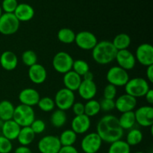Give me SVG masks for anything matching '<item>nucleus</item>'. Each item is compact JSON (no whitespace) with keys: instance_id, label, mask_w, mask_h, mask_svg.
I'll use <instances>...</instances> for the list:
<instances>
[{"instance_id":"nucleus-21","label":"nucleus","mask_w":153,"mask_h":153,"mask_svg":"<svg viewBox=\"0 0 153 153\" xmlns=\"http://www.w3.org/2000/svg\"><path fill=\"white\" fill-rule=\"evenodd\" d=\"M17 64L18 58L12 51H4L0 55V65L6 71H12L15 70Z\"/></svg>"},{"instance_id":"nucleus-32","label":"nucleus","mask_w":153,"mask_h":153,"mask_svg":"<svg viewBox=\"0 0 153 153\" xmlns=\"http://www.w3.org/2000/svg\"><path fill=\"white\" fill-rule=\"evenodd\" d=\"M108 153H131V146L126 140L120 139L110 143Z\"/></svg>"},{"instance_id":"nucleus-33","label":"nucleus","mask_w":153,"mask_h":153,"mask_svg":"<svg viewBox=\"0 0 153 153\" xmlns=\"http://www.w3.org/2000/svg\"><path fill=\"white\" fill-rule=\"evenodd\" d=\"M101 111L100 108V102L96 100H91L87 101L85 104V114L87 115L89 117H95Z\"/></svg>"},{"instance_id":"nucleus-8","label":"nucleus","mask_w":153,"mask_h":153,"mask_svg":"<svg viewBox=\"0 0 153 153\" xmlns=\"http://www.w3.org/2000/svg\"><path fill=\"white\" fill-rule=\"evenodd\" d=\"M54 101L55 106L58 107V109L65 111L71 108L73 105L76 102V96L73 91L63 88L57 91Z\"/></svg>"},{"instance_id":"nucleus-7","label":"nucleus","mask_w":153,"mask_h":153,"mask_svg":"<svg viewBox=\"0 0 153 153\" xmlns=\"http://www.w3.org/2000/svg\"><path fill=\"white\" fill-rule=\"evenodd\" d=\"M20 22L14 13H4L0 16V34L5 36L12 35L17 32Z\"/></svg>"},{"instance_id":"nucleus-47","label":"nucleus","mask_w":153,"mask_h":153,"mask_svg":"<svg viewBox=\"0 0 153 153\" xmlns=\"http://www.w3.org/2000/svg\"><path fill=\"white\" fill-rule=\"evenodd\" d=\"M82 80H86V81H94V73L91 71H88V73H85L83 76H82Z\"/></svg>"},{"instance_id":"nucleus-44","label":"nucleus","mask_w":153,"mask_h":153,"mask_svg":"<svg viewBox=\"0 0 153 153\" xmlns=\"http://www.w3.org/2000/svg\"><path fill=\"white\" fill-rule=\"evenodd\" d=\"M146 76L147 78L148 82L152 83L153 82V64L152 65L146 67Z\"/></svg>"},{"instance_id":"nucleus-16","label":"nucleus","mask_w":153,"mask_h":153,"mask_svg":"<svg viewBox=\"0 0 153 153\" xmlns=\"http://www.w3.org/2000/svg\"><path fill=\"white\" fill-rule=\"evenodd\" d=\"M40 99V96L38 91L31 88H24L18 95V100L20 104L30 107L37 105Z\"/></svg>"},{"instance_id":"nucleus-41","label":"nucleus","mask_w":153,"mask_h":153,"mask_svg":"<svg viewBox=\"0 0 153 153\" xmlns=\"http://www.w3.org/2000/svg\"><path fill=\"white\" fill-rule=\"evenodd\" d=\"M100 108L101 111L105 112H109L115 109V101L114 100H108L102 98L100 102Z\"/></svg>"},{"instance_id":"nucleus-5","label":"nucleus","mask_w":153,"mask_h":153,"mask_svg":"<svg viewBox=\"0 0 153 153\" xmlns=\"http://www.w3.org/2000/svg\"><path fill=\"white\" fill-rule=\"evenodd\" d=\"M73 57L67 52L61 51L55 54L52 59V67L58 73L65 74L72 70L73 64Z\"/></svg>"},{"instance_id":"nucleus-24","label":"nucleus","mask_w":153,"mask_h":153,"mask_svg":"<svg viewBox=\"0 0 153 153\" xmlns=\"http://www.w3.org/2000/svg\"><path fill=\"white\" fill-rule=\"evenodd\" d=\"M35 135L36 134L30 126L21 127L16 140H18L20 146H28L34 141Z\"/></svg>"},{"instance_id":"nucleus-26","label":"nucleus","mask_w":153,"mask_h":153,"mask_svg":"<svg viewBox=\"0 0 153 153\" xmlns=\"http://www.w3.org/2000/svg\"><path fill=\"white\" fill-rule=\"evenodd\" d=\"M112 44L117 51L128 49L131 43V39L128 34L120 33L117 34L111 41Z\"/></svg>"},{"instance_id":"nucleus-1","label":"nucleus","mask_w":153,"mask_h":153,"mask_svg":"<svg viewBox=\"0 0 153 153\" xmlns=\"http://www.w3.org/2000/svg\"><path fill=\"white\" fill-rule=\"evenodd\" d=\"M96 132L101 137L102 142L111 143L122 139L124 130L120 127L118 118L112 114H106L99 120Z\"/></svg>"},{"instance_id":"nucleus-49","label":"nucleus","mask_w":153,"mask_h":153,"mask_svg":"<svg viewBox=\"0 0 153 153\" xmlns=\"http://www.w3.org/2000/svg\"><path fill=\"white\" fill-rule=\"evenodd\" d=\"M134 153H146V152H141V151H138V152H134Z\"/></svg>"},{"instance_id":"nucleus-23","label":"nucleus","mask_w":153,"mask_h":153,"mask_svg":"<svg viewBox=\"0 0 153 153\" xmlns=\"http://www.w3.org/2000/svg\"><path fill=\"white\" fill-rule=\"evenodd\" d=\"M82 82V78L77 73H75L73 70H70L64 74L63 82H64V88L73 92L77 91Z\"/></svg>"},{"instance_id":"nucleus-2","label":"nucleus","mask_w":153,"mask_h":153,"mask_svg":"<svg viewBox=\"0 0 153 153\" xmlns=\"http://www.w3.org/2000/svg\"><path fill=\"white\" fill-rule=\"evenodd\" d=\"M117 50L110 40L98 42L92 49V58L96 63L100 65H106L115 61Z\"/></svg>"},{"instance_id":"nucleus-15","label":"nucleus","mask_w":153,"mask_h":153,"mask_svg":"<svg viewBox=\"0 0 153 153\" xmlns=\"http://www.w3.org/2000/svg\"><path fill=\"white\" fill-rule=\"evenodd\" d=\"M115 101V108L120 113L134 111L137 107V99L128 94H122L117 97Z\"/></svg>"},{"instance_id":"nucleus-30","label":"nucleus","mask_w":153,"mask_h":153,"mask_svg":"<svg viewBox=\"0 0 153 153\" xmlns=\"http://www.w3.org/2000/svg\"><path fill=\"white\" fill-rule=\"evenodd\" d=\"M57 37L61 43L64 44H71L75 42L76 33L71 28H62L58 31Z\"/></svg>"},{"instance_id":"nucleus-42","label":"nucleus","mask_w":153,"mask_h":153,"mask_svg":"<svg viewBox=\"0 0 153 153\" xmlns=\"http://www.w3.org/2000/svg\"><path fill=\"white\" fill-rule=\"evenodd\" d=\"M71 108L75 116L85 114V104L81 102H75Z\"/></svg>"},{"instance_id":"nucleus-10","label":"nucleus","mask_w":153,"mask_h":153,"mask_svg":"<svg viewBox=\"0 0 153 153\" xmlns=\"http://www.w3.org/2000/svg\"><path fill=\"white\" fill-rule=\"evenodd\" d=\"M102 145V140L97 132L88 133L81 141V148L85 153H97Z\"/></svg>"},{"instance_id":"nucleus-3","label":"nucleus","mask_w":153,"mask_h":153,"mask_svg":"<svg viewBox=\"0 0 153 153\" xmlns=\"http://www.w3.org/2000/svg\"><path fill=\"white\" fill-rule=\"evenodd\" d=\"M124 87L126 94L136 99L144 97L146 93L150 89L148 81L141 77L129 79Z\"/></svg>"},{"instance_id":"nucleus-25","label":"nucleus","mask_w":153,"mask_h":153,"mask_svg":"<svg viewBox=\"0 0 153 153\" xmlns=\"http://www.w3.org/2000/svg\"><path fill=\"white\" fill-rule=\"evenodd\" d=\"M15 106L9 100L0 101V120L3 122L13 119Z\"/></svg>"},{"instance_id":"nucleus-19","label":"nucleus","mask_w":153,"mask_h":153,"mask_svg":"<svg viewBox=\"0 0 153 153\" xmlns=\"http://www.w3.org/2000/svg\"><path fill=\"white\" fill-rule=\"evenodd\" d=\"M77 91L82 100L88 101L96 97L97 94V86L94 81L82 80Z\"/></svg>"},{"instance_id":"nucleus-18","label":"nucleus","mask_w":153,"mask_h":153,"mask_svg":"<svg viewBox=\"0 0 153 153\" xmlns=\"http://www.w3.org/2000/svg\"><path fill=\"white\" fill-rule=\"evenodd\" d=\"M28 76L31 82L35 85H41L46 80L47 71L44 66L37 63L29 67Z\"/></svg>"},{"instance_id":"nucleus-4","label":"nucleus","mask_w":153,"mask_h":153,"mask_svg":"<svg viewBox=\"0 0 153 153\" xmlns=\"http://www.w3.org/2000/svg\"><path fill=\"white\" fill-rule=\"evenodd\" d=\"M20 127L30 126L35 120V113L33 107L19 104L15 107L13 119Z\"/></svg>"},{"instance_id":"nucleus-14","label":"nucleus","mask_w":153,"mask_h":153,"mask_svg":"<svg viewBox=\"0 0 153 153\" xmlns=\"http://www.w3.org/2000/svg\"><path fill=\"white\" fill-rule=\"evenodd\" d=\"M115 61L117 63V66L126 71H129L134 69L137 62L134 54L128 49L117 51Z\"/></svg>"},{"instance_id":"nucleus-39","label":"nucleus","mask_w":153,"mask_h":153,"mask_svg":"<svg viewBox=\"0 0 153 153\" xmlns=\"http://www.w3.org/2000/svg\"><path fill=\"white\" fill-rule=\"evenodd\" d=\"M13 149V143L4 136L0 135V153H10Z\"/></svg>"},{"instance_id":"nucleus-6","label":"nucleus","mask_w":153,"mask_h":153,"mask_svg":"<svg viewBox=\"0 0 153 153\" xmlns=\"http://www.w3.org/2000/svg\"><path fill=\"white\" fill-rule=\"evenodd\" d=\"M128 71L119 66H114L109 68L106 73V79L110 85L117 87H124L129 80Z\"/></svg>"},{"instance_id":"nucleus-43","label":"nucleus","mask_w":153,"mask_h":153,"mask_svg":"<svg viewBox=\"0 0 153 153\" xmlns=\"http://www.w3.org/2000/svg\"><path fill=\"white\" fill-rule=\"evenodd\" d=\"M58 153H79L74 146H61Z\"/></svg>"},{"instance_id":"nucleus-37","label":"nucleus","mask_w":153,"mask_h":153,"mask_svg":"<svg viewBox=\"0 0 153 153\" xmlns=\"http://www.w3.org/2000/svg\"><path fill=\"white\" fill-rule=\"evenodd\" d=\"M17 0H3L1 2V10L4 13H13L18 5Z\"/></svg>"},{"instance_id":"nucleus-38","label":"nucleus","mask_w":153,"mask_h":153,"mask_svg":"<svg viewBox=\"0 0 153 153\" xmlns=\"http://www.w3.org/2000/svg\"><path fill=\"white\" fill-rule=\"evenodd\" d=\"M30 127L35 134H42V133L44 132L46 128L44 121L40 119L34 120L32 123L31 124Z\"/></svg>"},{"instance_id":"nucleus-29","label":"nucleus","mask_w":153,"mask_h":153,"mask_svg":"<svg viewBox=\"0 0 153 153\" xmlns=\"http://www.w3.org/2000/svg\"><path fill=\"white\" fill-rule=\"evenodd\" d=\"M143 139V134L142 131L138 128H133L128 130L127 133L126 142L130 146H134L140 144Z\"/></svg>"},{"instance_id":"nucleus-9","label":"nucleus","mask_w":153,"mask_h":153,"mask_svg":"<svg viewBox=\"0 0 153 153\" xmlns=\"http://www.w3.org/2000/svg\"><path fill=\"white\" fill-rule=\"evenodd\" d=\"M61 146L58 136L52 134L43 137L37 143V149L40 153H58Z\"/></svg>"},{"instance_id":"nucleus-20","label":"nucleus","mask_w":153,"mask_h":153,"mask_svg":"<svg viewBox=\"0 0 153 153\" xmlns=\"http://www.w3.org/2000/svg\"><path fill=\"white\" fill-rule=\"evenodd\" d=\"M21 127L13 120L4 121L1 127V135L10 140H16Z\"/></svg>"},{"instance_id":"nucleus-36","label":"nucleus","mask_w":153,"mask_h":153,"mask_svg":"<svg viewBox=\"0 0 153 153\" xmlns=\"http://www.w3.org/2000/svg\"><path fill=\"white\" fill-rule=\"evenodd\" d=\"M21 58H22V61L24 65L28 67H31L32 65L37 63V54L34 51L30 50V49L22 52Z\"/></svg>"},{"instance_id":"nucleus-27","label":"nucleus","mask_w":153,"mask_h":153,"mask_svg":"<svg viewBox=\"0 0 153 153\" xmlns=\"http://www.w3.org/2000/svg\"><path fill=\"white\" fill-rule=\"evenodd\" d=\"M119 124L123 130H130L134 128L136 124L135 116L134 111H128L121 114L118 118Z\"/></svg>"},{"instance_id":"nucleus-13","label":"nucleus","mask_w":153,"mask_h":153,"mask_svg":"<svg viewBox=\"0 0 153 153\" xmlns=\"http://www.w3.org/2000/svg\"><path fill=\"white\" fill-rule=\"evenodd\" d=\"M134 112L136 123L148 128L153 126V108L152 105H143L136 109Z\"/></svg>"},{"instance_id":"nucleus-11","label":"nucleus","mask_w":153,"mask_h":153,"mask_svg":"<svg viewBox=\"0 0 153 153\" xmlns=\"http://www.w3.org/2000/svg\"><path fill=\"white\" fill-rule=\"evenodd\" d=\"M79 49L82 50H92L98 43L97 37L94 33L88 31H82L76 34L75 42Z\"/></svg>"},{"instance_id":"nucleus-46","label":"nucleus","mask_w":153,"mask_h":153,"mask_svg":"<svg viewBox=\"0 0 153 153\" xmlns=\"http://www.w3.org/2000/svg\"><path fill=\"white\" fill-rule=\"evenodd\" d=\"M145 99H146L147 103H149V105H152L153 104V91L152 89H149V91L144 96Z\"/></svg>"},{"instance_id":"nucleus-31","label":"nucleus","mask_w":153,"mask_h":153,"mask_svg":"<svg viewBox=\"0 0 153 153\" xmlns=\"http://www.w3.org/2000/svg\"><path fill=\"white\" fill-rule=\"evenodd\" d=\"M62 146H73L77 140V134L72 129H66L58 137Z\"/></svg>"},{"instance_id":"nucleus-22","label":"nucleus","mask_w":153,"mask_h":153,"mask_svg":"<svg viewBox=\"0 0 153 153\" xmlns=\"http://www.w3.org/2000/svg\"><path fill=\"white\" fill-rule=\"evenodd\" d=\"M13 13L19 22H28L34 18V9L27 3H20L18 4Z\"/></svg>"},{"instance_id":"nucleus-12","label":"nucleus","mask_w":153,"mask_h":153,"mask_svg":"<svg viewBox=\"0 0 153 153\" xmlns=\"http://www.w3.org/2000/svg\"><path fill=\"white\" fill-rule=\"evenodd\" d=\"M136 61L144 67L153 64V47L150 43H144L139 45L134 54Z\"/></svg>"},{"instance_id":"nucleus-45","label":"nucleus","mask_w":153,"mask_h":153,"mask_svg":"<svg viewBox=\"0 0 153 153\" xmlns=\"http://www.w3.org/2000/svg\"><path fill=\"white\" fill-rule=\"evenodd\" d=\"M14 153H33L28 146H19L14 150Z\"/></svg>"},{"instance_id":"nucleus-17","label":"nucleus","mask_w":153,"mask_h":153,"mask_svg":"<svg viewBox=\"0 0 153 153\" xmlns=\"http://www.w3.org/2000/svg\"><path fill=\"white\" fill-rule=\"evenodd\" d=\"M91 126V117L85 114L75 116L71 121V129L76 134H85L90 129Z\"/></svg>"},{"instance_id":"nucleus-48","label":"nucleus","mask_w":153,"mask_h":153,"mask_svg":"<svg viewBox=\"0 0 153 153\" xmlns=\"http://www.w3.org/2000/svg\"><path fill=\"white\" fill-rule=\"evenodd\" d=\"M2 10H1V5H0V16H1V14H2Z\"/></svg>"},{"instance_id":"nucleus-40","label":"nucleus","mask_w":153,"mask_h":153,"mask_svg":"<svg viewBox=\"0 0 153 153\" xmlns=\"http://www.w3.org/2000/svg\"><path fill=\"white\" fill-rule=\"evenodd\" d=\"M117 94V87L114 85L108 84L103 90V98L108 100H114Z\"/></svg>"},{"instance_id":"nucleus-34","label":"nucleus","mask_w":153,"mask_h":153,"mask_svg":"<svg viewBox=\"0 0 153 153\" xmlns=\"http://www.w3.org/2000/svg\"><path fill=\"white\" fill-rule=\"evenodd\" d=\"M72 70L82 77L88 71H90L89 64L87 61L82 59H77L73 61Z\"/></svg>"},{"instance_id":"nucleus-35","label":"nucleus","mask_w":153,"mask_h":153,"mask_svg":"<svg viewBox=\"0 0 153 153\" xmlns=\"http://www.w3.org/2000/svg\"><path fill=\"white\" fill-rule=\"evenodd\" d=\"M37 105L43 112H51L55 108V101L53 99L49 97H44L40 98Z\"/></svg>"},{"instance_id":"nucleus-28","label":"nucleus","mask_w":153,"mask_h":153,"mask_svg":"<svg viewBox=\"0 0 153 153\" xmlns=\"http://www.w3.org/2000/svg\"><path fill=\"white\" fill-rule=\"evenodd\" d=\"M67 121V114L64 111L57 109L54 111L50 117V122L55 128H61L66 124Z\"/></svg>"}]
</instances>
